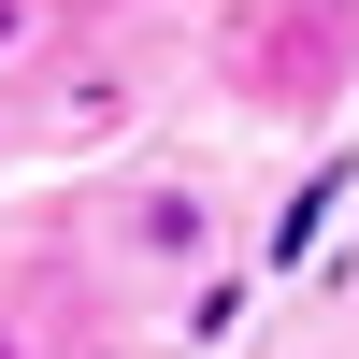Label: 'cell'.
<instances>
[{
    "label": "cell",
    "instance_id": "obj_3",
    "mask_svg": "<svg viewBox=\"0 0 359 359\" xmlns=\"http://www.w3.org/2000/svg\"><path fill=\"white\" fill-rule=\"evenodd\" d=\"M0 359H29V345H15V331H0Z\"/></svg>",
    "mask_w": 359,
    "mask_h": 359
},
{
    "label": "cell",
    "instance_id": "obj_2",
    "mask_svg": "<svg viewBox=\"0 0 359 359\" xmlns=\"http://www.w3.org/2000/svg\"><path fill=\"white\" fill-rule=\"evenodd\" d=\"M15 29H29V0H0V43H15Z\"/></svg>",
    "mask_w": 359,
    "mask_h": 359
},
{
    "label": "cell",
    "instance_id": "obj_1",
    "mask_svg": "<svg viewBox=\"0 0 359 359\" xmlns=\"http://www.w3.org/2000/svg\"><path fill=\"white\" fill-rule=\"evenodd\" d=\"M130 259H216V201L201 187H144L130 201Z\"/></svg>",
    "mask_w": 359,
    "mask_h": 359
}]
</instances>
